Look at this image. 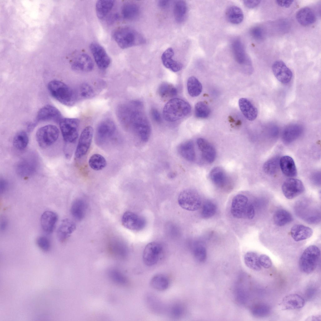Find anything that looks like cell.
<instances>
[{
    "label": "cell",
    "instance_id": "obj_11",
    "mask_svg": "<svg viewBox=\"0 0 321 321\" xmlns=\"http://www.w3.org/2000/svg\"><path fill=\"white\" fill-rule=\"evenodd\" d=\"M164 250L162 245L156 242L148 243L145 247L143 254L144 263L148 266L156 264L160 260Z\"/></svg>",
    "mask_w": 321,
    "mask_h": 321
},
{
    "label": "cell",
    "instance_id": "obj_1",
    "mask_svg": "<svg viewBox=\"0 0 321 321\" xmlns=\"http://www.w3.org/2000/svg\"><path fill=\"white\" fill-rule=\"evenodd\" d=\"M133 108H127L124 115L127 124L134 134L143 142H147L150 136L151 127L144 113L141 109L139 102H134Z\"/></svg>",
    "mask_w": 321,
    "mask_h": 321
},
{
    "label": "cell",
    "instance_id": "obj_36",
    "mask_svg": "<svg viewBox=\"0 0 321 321\" xmlns=\"http://www.w3.org/2000/svg\"><path fill=\"white\" fill-rule=\"evenodd\" d=\"M150 285L152 288L159 291L166 290L170 285V281L168 277L162 274H157L151 278Z\"/></svg>",
    "mask_w": 321,
    "mask_h": 321
},
{
    "label": "cell",
    "instance_id": "obj_4",
    "mask_svg": "<svg viewBox=\"0 0 321 321\" xmlns=\"http://www.w3.org/2000/svg\"><path fill=\"white\" fill-rule=\"evenodd\" d=\"M48 88L51 95L63 104L71 106L75 103L76 97L74 92L64 82L58 80H52L48 83Z\"/></svg>",
    "mask_w": 321,
    "mask_h": 321
},
{
    "label": "cell",
    "instance_id": "obj_62",
    "mask_svg": "<svg viewBox=\"0 0 321 321\" xmlns=\"http://www.w3.org/2000/svg\"><path fill=\"white\" fill-rule=\"evenodd\" d=\"M169 4L170 1L168 0H160L158 3L159 6L162 8H167Z\"/></svg>",
    "mask_w": 321,
    "mask_h": 321
},
{
    "label": "cell",
    "instance_id": "obj_30",
    "mask_svg": "<svg viewBox=\"0 0 321 321\" xmlns=\"http://www.w3.org/2000/svg\"><path fill=\"white\" fill-rule=\"evenodd\" d=\"M121 13L125 19L132 21L138 18L140 14V9L136 4L131 2H127L123 5Z\"/></svg>",
    "mask_w": 321,
    "mask_h": 321
},
{
    "label": "cell",
    "instance_id": "obj_55",
    "mask_svg": "<svg viewBox=\"0 0 321 321\" xmlns=\"http://www.w3.org/2000/svg\"><path fill=\"white\" fill-rule=\"evenodd\" d=\"M250 33L252 36L257 40L262 39L264 37L263 29L260 27H254L250 30Z\"/></svg>",
    "mask_w": 321,
    "mask_h": 321
},
{
    "label": "cell",
    "instance_id": "obj_57",
    "mask_svg": "<svg viewBox=\"0 0 321 321\" xmlns=\"http://www.w3.org/2000/svg\"><path fill=\"white\" fill-rule=\"evenodd\" d=\"M245 6L249 8H253L256 7L260 3V0H244Z\"/></svg>",
    "mask_w": 321,
    "mask_h": 321
},
{
    "label": "cell",
    "instance_id": "obj_41",
    "mask_svg": "<svg viewBox=\"0 0 321 321\" xmlns=\"http://www.w3.org/2000/svg\"><path fill=\"white\" fill-rule=\"evenodd\" d=\"M158 92L161 98L167 99L176 96L177 94V91L172 85L164 82L160 85Z\"/></svg>",
    "mask_w": 321,
    "mask_h": 321
},
{
    "label": "cell",
    "instance_id": "obj_31",
    "mask_svg": "<svg viewBox=\"0 0 321 321\" xmlns=\"http://www.w3.org/2000/svg\"><path fill=\"white\" fill-rule=\"evenodd\" d=\"M178 150L180 155L187 160L190 161L195 160V153L192 141H187L181 144L178 147Z\"/></svg>",
    "mask_w": 321,
    "mask_h": 321
},
{
    "label": "cell",
    "instance_id": "obj_42",
    "mask_svg": "<svg viewBox=\"0 0 321 321\" xmlns=\"http://www.w3.org/2000/svg\"><path fill=\"white\" fill-rule=\"evenodd\" d=\"M88 164L90 167L96 171H99L104 169L107 166V161L102 155L95 154L90 157Z\"/></svg>",
    "mask_w": 321,
    "mask_h": 321
},
{
    "label": "cell",
    "instance_id": "obj_18",
    "mask_svg": "<svg viewBox=\"0 0 321 321\" xmlns=\"http://www.w3.org/2000/svg\"><path fill=\"white\" fill-rule=\"evenodd\" d=\"M62 118L60 111L56 108L47 105L41 108L38 111L36 119L38 121H53L60 122Z\"/></svg>",
    "mask_w": 321,
    "mask_h": 321
},
{
    "label": "cell",
    "instance_id": "obj_25",
    "mask_svg": "<svg viewBox=\"0 0 321 321\" xmlns=\"http://www.w3.org/2000/svg\"><path fill=\"white\" fill-rule=\"evenodd\" d=\"M239 108L244 116L249 120H255L258 115V110L255 106L248 99L241 98L239 100Z\"/></svg>",
    "mask_w": 321,
    "mask_h": 321
},
{
    "label": "cell",
    "instance_id": "obj_27",
    "mask_svg": "<svg viewBox=\"0 0 321 321\" xmlns=\"http://www.w3.org/2000/svg\"><path fill=\"white\" fill-rule=\"evenodd\" d=\"M291 236L296 241H299L310 238L313 235L312 229L303 224H296L291 229Z\"/></svg>",
    "mask_w": 321,
    "mask_h": 321
},
{
    "label": "cell",
    "instance_id": "obj_35",
    "mask_svg": "<svg viewBox=\"0 0 321 321\" xmlns=\"http://www.w3.org/2000/svg\"><path fill=\"white\" fill-rule=\"evenodd\" d=\"M187 8L186 2L183 0H179L175 3L173 8V14L176 22L181 23L185 20L187 13Z\"/></svg>",
    "mask_w": 321,
    "mask_h": 321
},
{
    "label": "cell",
    "instance_id": "obj_20",
    "mask_svg": "<svg viewBox=\"0 0 321 321\" xmlns=\"http://www.w3.org/2000/svg\"><path fill=\"white\" fill-rule=\"evenodd\" d=\"M71 67L75 70L88 72L93 69L94 64L90 56L86 53H82L75 58L72 62Z\"/></svg>",
    "mask_w": 321,
    "mask_h": 321
},
{
    "label": "cell",
    "instance_id": "obj_59",
    "mask_svg": "<svg viewBox=\"0 0 321 321\" xmlns=\"http://www.w3.org/2000/svg\"><path fill=\"white\" fill-rule=\"evenodd\" d=\"M0 193L1 194L4 193L6 190L8 184L7 182L4 179H1L0 182Z\"/></svg>",
    "mask_w": 321,
    "mask_h": 321
},
{
    "label": "cell",
    "instance_id": "obj_32",
    "mask_svg": "<svg viewBox=\"0 0 321 321\" xmlns=\"http://www.w3.org/2000/svg\"><path fill=\"white\" fill-rule=\"evenodd\" d=\"M87 206L82 199H76L72 204L71 213L72 216L77 220H82L84 217L86 212Z\"/></svg>",
    "mask_w": 321,
    "mask_h": 321
},
{
    "label": "cell",
    "instance_id": "obj_54",
    "mask_svg": "<svg viewBox=\"0 0 321 321\" xmlns=\"http://www.w3.org/2000/svg\"><path fill=\"white\" fill-rule=\"evenodd\" d=\"M170 312L171 314L172 317L178 318L183 315L184 313V309L181 305L176 304L172 307Z\"/></svg>",
    "mask_w": 321,
    "mask_h": 321
},
{
    "label": "cell",
    "instance_id": "obj_50",
    "mask_svg": "<svg viewBox=\"0 0 321 321\" xmlns=\"http://www.w3.org/2000/svg\"><path fill=\"white\" fill-rule=\"evenodd\" d=\"M79 93L82 98L87 99L93 97L95 92L93 87L87 83H84L80 87Z\"/></svg>",
    "mask_w": 321,
    "mask_h": 321
},
{
    "label": "cell",
    "instance_id": "obj_19",
    "mask_svg": "<svg viewBox=\"0 0 321 321\" xmlns=\"http://www.w3.org/2000/svg\"><path fill=\"white\" fill-rule=\"evenodd\" d=\"M305 303V300L300 295L292 294L284 297L279 305L282 310H294L302 308Z\"/></svg>",
    "mask_w": 321,
    "mask_h": 321
},
{
    "label": "cell",
    "instance_id": "obj_9",
    "mask_svg": "<svg viewBox=\"0 0 321 321\" xmlns=\"http://www.w3.org/2000/svg\"><path fill=\"white\" fill-rule=\"evenodd\" d=\"M116 129L115 125L112 120L106 119L101 122L98 125L96 130L95 136L96 144L100 146L106 145L112 139Z\"/></svg>",
    "mask_w": 321,
    "mask_h": 321
},
{
    "label": "cell",
    "instance_id": "obj_17",
    "mask_svg": "<svg viewBox=\"0 0 321 321\" xmlns=\"http://www.w3.org/2000/svg\"><path fill=\"white\" fill-rule=\"evenodd\" d=\"M272 68L274 75L280 82L286 84L290 82L292 77V72L283 61H276Z\"/></svg>",
    "mask_w": 321,
    "mask_h": 321
},
{
    "label": "cell",
    "instance_id": "obj_43",
    "mask_svg": "<svg viewBox=\"0 0 321 321\" xmlns=\"http://www.w3.org/2000/svg\"><path fill=\"white\" fill-rule=\"evenodd\" d=\"M29 138L27 133L24 131H20L14 136L13 140L14 146L17 149L22 150L27 146Z\"/></svg>",
    "mask_w": 321,
    "mask_h": 321
},
{
    "label": "cell",
    "instance_id": "obj_64",
    "mask_svg": "<svg viewBox=\"0 0 321 321\" xmlns=\"http://www.w3.org/2000/svg\"><path fill=\"white\" fill-rule=\"evenodd\" d=\"M318 176L319 174L318 173L315 174L313 177V180H314L313 181L314 182H319V181H320V180H319V178H320V176L319 177Z\"/></svg>",
    "mask_w": 321,
    "mask_h": 321
},
{
    "label": "cell",
    "instance_id": "obj_29",
    "mask_svg": "<svg viewBox=\"0 0 321 321\" xmlns=\"http://www.w3.org/2000/svg\"><path fill=\"white\" fill-rule=\"evenodd\" d=\"M296 18L298 23L303 26L312 24L316 20L315 15L313 11L307 7L299 9L296 13Z\"/></svg>",
    "mask_w": 321,
    "mask_h": 321
},
{
    "label": "cell",
    "instance_id": "obj_24",
    "mask_svg": "<svg viewBox=\"0 0 321 321\" xmlns=\"http://www.w3.org/2000/svg\"><path fill=\"white\" fill-rule=\"evenodd\" d=\"M303 131V127L300 125L295 124L289 125L283 131L282 140L286 144H290L300 136Z\"/></svg>",
    "mask_w": 321,
    "mask_h": 321
},
{
    "label": "cell",
    "instance_id": "obj_56",
    "mask_svg": "<svg viewBox=\"0 0 321 321\" xmlns=\"http://www.w3.org/2000/svg\"><path fill=\"white\" fill-rule=\"evenodd\" d=\"M150 113L153 120L157 123H160L161 121V118L158 111L155 108H152Z\"/></svg>",
    "mask_w": 321,
    "mask_h": 321
},
{
    "label": "cell",
    "instance_id": "obj_6",
    "mask_svg": "<svg viewBox=\"0 0 321 321\" xmlns=\"http://www.w3.org/2000/svg\"><path fill=\"white\" fill-rule=\"evenodd\" d=\"M320 251L315 245H311L305 249L299 260V266L302 271L310 273L316 268L320 260Z\"/></svg>",
    "mask_w": 321,
    "mask_h": 321
},
{
    "label": "cell",
    "instance_id": "obj_16",
    "mask_svg": "<svg viewBox=\"0 0 321 321\" xmlns=\"http://www.w3.org/2000/svg\"><path fill=\"white\" fill-rule=\"evenodd\" d=\"M90 48L94 60L101 69L107 68L110 64L111 59L104 48L96 42L92 43Z\"/></svg>",
    "mask_w": 321,
    "mask_h": 321
},
{
    "label": "cell",
    "instance_id": "obj_28",
    "mask_svg": "<svg viewBox=\"0 0 321 321\" xmlns=\"http://www.w3.org/2000/svg\"><path fill=\"white\" fill-rule=\"evenodd\" d=\"M279 165L282 172L286 176L292 177L297 176L296 167L294 160L290 156L285 155L281 157Z\"/></svg>",
    "mask_w": 321,
    "mask_h": 321
},
{
    "label": "cell",
    "instance_id": "obj_8",
    "mask_svg": "<svg viewBox=\"0 0 321 321\" xmlns=\"http://www.w3.org/2000/svg\"><path fill=\"white\" fill-rule=\"evenodd\" d=\"M57 127L49 124L41 127L37 131L36 138L38 145L41 148H46L54 144L59 135Z\"/></svg>",
    "mask_w": 321,
    "mask_h": 321
},
{
    "label": "cell",
    "instance_id": "obj_13",
    "mask_svg": "<svg viewBox=\"0 0 321 321\" xmlns=\"http://www.w3.org/2000/svg\"><path fill=\"white\" fill-rule=\"evenodd\" d=\"M282 188L284 196L289 199L296 197L305 190L304 185L301 180L292 178L286 180L283 183Z\"/></svg>",
    "mask_w": 321,
    "mask_h": 321
},
{
    "label": "cell",
    "instance_id": "obj_34",
    "mask_svg": "<svg viewBox=\"0 0 321 321\" xmlns=\"http://www.w3.org/2000/svg\"><path fill=\"white\" fill-rule=\"evenodd\" d=\"M210 177L212 182L219 187H224L227 183L226 175L224 170L221 168L217 167L211 171Z\"/></svg>",
    "mask_w": 321,
    "mask_h": 321
},
{
    "label": "cell",
    "instance_id": "obj_46",
    "mask_svg": "<svg viewBox=\"0 0 321 321\" xmlns=\"http://www.w3.org/2000/svg\"><path fill=\"white\" fill-rule=\"evenodd\" d=\"M195 116L200 118H206L210 114L211 110L208 106L203 102L200 101L195 104L194 108Z\"/></svg>",
    "mask_w": 321,
    "mask_h": 321
},
{
    "label": "cell",
    "instance_id": "obj_26",
    "mask_svg": "<svg viewBox=\"0 0 321 321\" xmlns=\"http://www.w3.org/2000/svg\"><path fill=\"white\" fill-rule=\"evenodd\" d=\"M174 53L172 48H168L162 53L161 60L163 65L166 68L173 72H177L182 69V65L173 59Z\"/></svg>",
    "mask_w": 321,
    "mask_h": 321
},
{
    "label": "cell",
    "instance_id": "obj_21",
    "mask_svg": "<svg viewBox=\"0 0 321 321\" xmlns=\"http://www.w3.org/2000/svg\"><path fill=\"white\" fill-rule=\"evenodd\" d=\"M76 229V224L72 220L68 218L62 220L57 231L59 240L62 243L65 242Z\"/></svg>",
    "mask_w": 321,
    "mask_h": 321
},
{
    "label": "cell",
    "instance_id": "obj_33",
    "mask_svg": "<svg viewBox=\"0 0 321 321\" xmlns=\"http://www.w3.org/2000/svg\"><path fill=\"white\" fill-rule=\"evenodd\" d=\"M227 20L234 24L241 23L244 18V14L241 9L235 6H232L228 8L225 12Z\"/></svg>",
    "mask_w": 321,
    "mask_h": 321
},
{
    "label": "cell",
    "instance_id": "obj_7",
    "mask_svg": "<svg viewBox=\"0 0 321 321\" xmlns=\"http://www.w3.org/2000/svg\"><path fill=\"white\" fill-rule=\"evenodd\" d=\"M79 120L76 118H62L59 122L63 139L68 145H74L78 136Z\"/></svg>",
    "mask_w": 321,
    "mask_h": 321
},
{
    "label": "cell",
    "instance_id": "obj_10",
    "mask_svg": "<svg viewBox=\"0 0 321 321\" xmlns=\"http://www.w3.org/2000/svg\"><path fill=\"white\" fill-rule=\"evenodd\" d=\"M178 203L182 208L189 211L197 210L201 204V200L199 194L193 190H184L180 193Z\"/></svg>",
    "mask_w": 321,
    "mask_h": 321
},
{
    "label": "cell",
    "instance_id": "obj_61",
    "mask_svg": "<svg viewBox=\"0 0 321 321\" xmlns=\"http://www.w3.org/2000/svg\"><path fill=\"white\" fill-rule=\"evenodd\" d=\"M119 17L117 13L113 14L111 15L108 19V23L110 24L114 23L119 18Z\"/></svg>",
    "mask_w": 321,
    "mask_h": 321
},
{
    "label": "cell",
    "instance_id": "obj_39",
    "mask_svg": "<svg viewBox=\"0 0 321 321\" xmlns=\"http://www.w3.org/2000/svg\"><path fill=\"white\" fill-rule=\"evenodd\" d=\"M187 88L189 94L192 97L199 96L202 90V86L200 81L196 77L192 76L187 80Z\"/></svg>",
    "mask_w": 321,
    "mask_h": 321
},
{
    "label": "cell",
    "instance_id": "obj_51",
    "mask_svg": "<svg viewBox=\"0 0 321 321\" xmlns=\"http://www.w3.org/2000/svg\"><path fill=\"white\" fill-rule=\"evenodd\" d=\"M193 255L197 261L201 262H203L207 258L206 248L203 245H197L194 249Z\"/></svg>",
    "mask_w": 321,
    "mask_h": 321
},
{
    "label": "cell",
    "instance_id": "obj_52",
    "mask_svg": "<svg viewBox=\"0 0 321 321\" xmlns=\"http://www.w3.org/2000/svg\"><path fill=\"white\" fill-rule=\"evenodd\" d=\"M36 243L39 247L44 252L48 251L50 248V240L45 236H40L38 237L36 239Z\"/></svg>",
    "mask_w": 321,
    "mask_h": 321
},
{
    "label": "cell",
    "instance_id": "obj_63",
    "mask_svg": "<svg viewBox=\"0 0 321 321\" xmlns=\"http://www.w3.org/2000/svg\"><path fill=\"white\" fill-rule=\"evenodd\" d=\"M321 318V317L320 315H315L309 317L308 318H307L306 320L320 321Z\"/></svg>",
    "mask_w": 321,
    "mask_h": 321
},
{
    "label": "cell",
    "instance_id": "obj_38",
    "mask_svg": "<svg viewBox=\"0 0 321 321\" xmlns=\"http://www.w3.org/2000/svg\"><path fill=\"white\" fill-rule=\"evenodd\" d=\"M293 220L291 214L288 211L283 209H279L275 213L273 220L277 226H282L289 224Z\"/></svg>",
    "mask_w": 321,
    "mask_h": 321
},
{
    "label": "cell",
    "instance_id": "obj_37",
    "mask_svg": "<svg viewBox=\"0 0 321 321\" xmlns=\"http://www.w3.org/2000/svg\"><path fill=\"white\" fill-rule=\"evenodd\" d=\"M114 3V0H98L96 4L97 15L99 18H105L112 9Z\"/></svg>",
    "mask_w": 321,
    "mask_h": 321
},
{
    "label": "cell",
    "instance_id": "obj_5",
    "mask_svg": "<svg viewBox=\"0 0 321 321\" xmlns=\"http://www.w3.org/2000/svg\"><path fill=\"white\" fill-rule=\"evenodd\" d=\"M230 212L232 215L237 218L252 219L255 216L254 207L245 195H235L232 201Z\"/></svg>",
    "mask_w": 321,
    "mask_h": 321
},
{
    "label": "cell",
    "instance_id": "obj_45",
    "mask_svg": "<svg viewBox=\"0 0 321 321\" xmlns=\"http://www.w3.org/2000/svg\"><path fill=\"white\" fill-rule=\"evenodd\" d=\"M108 274L109 278L115 283L123 286L128 285L127 278L119 270L116 269H110L108 271Z\"/></svg>",
    "mask_w": 321,
    "mask_h": 321
},
{
    "label": "cell",
    "instance_id": "obj_53",
    "mask_svg": "<svg viewBox=\"0 0 321 321\" xmlns=\"http://www.w3.org/2000/svg\"><path fill=\"white\" fill-rule=\"evenodd\" d=\"M259 263L261 266L268 269L272 266V263L270 258L265 254H261L259 257Z\"/></svg>",
    "mask_w": 321,
    "mask_h": 321
},
{
    "label": "cell",
    "instance_id": "obj_49",
    "mask_svg": "<svg viewBox=\"0 0 321 321\" xmlns=\"http://www.w3.org/2000/svg\"><path fill=\"white\" fill-rule=\"evenodd\" d=\"M217 206L216 204L210 201L204 203L202 209L201 215L204 218H208L213 216L216 213Z\"/></svg>",
    "mask_w": 321,
    "mask_h": 321
},
{
    "label": "cell",
    "instance_id": "obj_44",
    "mask_svg": "<svg viewBox=\"0 0 321 321\" xmlns=\"http://www.w3.org/2000/svg\"><path fill=\"white\" fill-rule=\"evenodd\" d=\"M279 157H273L266 161L263 166L264 171L266 174L273 175L278 171L279 165Z\"/></svg>",
    "mask_w": 321,
    "mask_h": 321
},
{
    "label": "cell",
    "instance_id": "obj_40",
    "mask_svg": "<svg viewBox=\"0 0 321 321\" xmlns=\"http://www.w3.org/2000/svg\"><path fill=\"white\" fill-rule=\"evenodd\" d=\"M259 256L258 254L253 251L247 252L244 257V262L245 265L249 268L256 271L261 270V266L259 260Z\"/></svg>",
    "mask_w": 321,
    "mask_h": 321
},
{
    "label": "cell",
    "instance_id": "obj_23",
    "mask_svg": "<svg viewBox=\"0 0 321 321\" xmlns=\"http://www.w3.org/2000/svg\"><path fill=\"white\" fill-rule=\"evenodd\" d=\"M58 220L57 214L50 211L44 212L40 217V224L43 230L47 234L54 231Z\"/></svg>",
    "mask_w": 321,
    "mask_h": 321
},
{
    "label": "cell",
    "instance_id": "obj_15",
    "mask_svg": "<svg viewBox=\"0 0 321 321\" xmlns=\"http://www.w3.org/2000/svg\"><path fill=\"white\" fill-rule=\"evenodd\" d=\"M231 48L234 57L236 62L247 67L250 71L251 72L252 71L251 62L246 53L241 41L239 39H235L232 43Z\"/></svg>",
    "mask_w": 321,
    "mask_h": 321
},
{
    "label": "cell",
    "instance_id": "obj_22",
    "mask_svg": "<svg viewBox=\"0 0 321 321\" xmlns=\"http://www.w3.org/2000/svg\"><path fill=\"white\" fill-rule=\"evenodd\" d=\"M197 143L204 159L209 163L213 162L216 156V151L213 146L207 140L202 138L198 139Z\"/></svg>",
    "mask_w": 321,
    "mask_h": 321
},
{
    "label": "cell",
    "instance_id": "obj_60",
    "mask_svg": "<svg viewBox=\"0 0 321 321\" xmlns=\"http://www.w3.org/2000/svg\"><path fill=\"white\" fill-rule=\"evenodd\" d=\"M8 224V221L5 217H3L1 218L0 229L1 230L4 231L7 228Z\"/></svg>",
    "mask_w": 321,
    "mask_h": 321
},
{
    "label": "cell",
    "instance_id": "obj_12",
    "mask_svg": "<svg viewBox=\"0 0 321 321\" xmlns=\"http://www.w3.org/2000/svg\"><path fill=\"white\" fill-rule=\"evenodd\" d=\"M93 134V128L88 126L81 133L75 152V156L80 159L85 156L90 147Z\"/></svg>",
    "mask_w": 321,
    "mask_h": 321
},
{
    "label": "cell",
    "instance_id": "obj_14",
    "mask_svg": "<svg viewBox=\"0 0 321 321\" xmlns=\"http://www.w3.org/2000/svg\"><path fill=\"white\" fill-rule=\"evenodd\" d=\"M121 222L125 228L134 231L142 229L146 224V221L144 217L130 211H126L124 213Z\"/></svg>",
    "mask_w": 321,
    "mask_h": 321
},
{
    "label": "cell",
    "instance_id": "obj_3",
    "mask_svg": "<svg viewBox=\"0 0 321 321\" xmlns=\"http://www.w3.org/2000/svg\"><path fill=\"white\" fill-rule=\"evenodd\" d=\"M191 106L187 102L179 98L170 100L163 110L164 119L167 121L174 122L188 115L191 112Z\"/></svg>",
    "mask_w": 321,
    "mask_h": 321
},
{
    "label": "cell",
    "instance_id": "obj_48",
    "mask_svg": "<svg viewBox=\"0 0 321 321\" xmlns=\"http://www.w3.org/2000/svg\"><path fill=\"white\" fill-rule=\"evenodd\" d=\"M270 307L265 304H257L252 307L251 310L252 315L255 317L262 318L268 316L271 313Z\"/></svg>",
    "mask_w": 321,
    "mask_h": 321
},
{
    "label": "cell",
    "instance_id": "obj_2",
    "mask_svg": "<svg viewBox=\"0 0 321 321\" xmlns=\"http://www.w3.org/2000/svg\"><path fill=\"white\" fill-rule=\"evenodd\" d=\"M113 36L118 46L123 49L143 44L145 41L140 33L128 27L117 29L113 31Z\"/></svg>",
    "mask_w": 321,
    "mask_h": 321
},
{
    "label": "cell",
    "instance_id": "obj_47",
    "mask_svg": "<svg viewBox=\"0 0 321 321\" xmlns=\"http://www.w3.org/2000/svg\"><path fill=\"white\" fill-rule=\"evenodd\" d=\"M35 165L29 159L21 161L18 166V171L23 176H29L34 171Z\"/></svg>",
    "mask_w": 321,
    "mask_h": 321
},
{
    "label": "cell",
    "instance_id": "obj_58",
    "mask_svg": "<svg viewBox=\"0 0 321 321\" xmlns=\"http://www.w3.org/2000/svg\"><path fill=\"white\" fill-rule=\"evenodd\" d=\"M276 3L279 6L285 8L289 7L292 4V0H276Z\"/></svg>",
    "mask_w": 321,
    "mask_h": 321
}]
</instances>
